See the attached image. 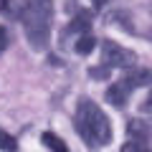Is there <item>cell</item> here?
Segmentation results:
<instances>
[{"instance_id": "obj_7", "label": "cell", "mask_w": 152, "mask_h": 152, "mask_svg": "<svg viewBox=\"0 0 152 152\" xmlns=\"http://www.w3.org/2000/svg\"><path fill=\"white\" fill-rule=\"evenodd\" d=\"M41 142H43V145L48 147L51 152H69V147H66V142L61 140L58 134H53V132H43V137H41Z\"/></svg>"}, {"instance_id": "obj_13", "label": "cell", "mask_w": 152, "mask_h": 152, "mask_svg": "<svg viewBox=\"0 0 152 152\" xmlns=\"http://www.w3.org/2000/svg\"><path fill=\"white\" fill-rule=\"evenodd\" d=\"M8 41H10V38H8V31L3 26H0V53H3V51L8 48Z\"/></svg>"}, {"instance_id": "obj_8", "label": "cell", "mask_w": 152, "mask_h": 152, "mask_svg": "<svg viewBox=\"0 0 152 152\" xmlns=\"http://www.w3.org/2000/svg\"><path fill=\"white\" fill-rule=\"evenodd\" d=\"M127 129H129V137H132V140L145 142V140H147V132H150V127H147V122H142V119H132L129 124H127Z\"/></svg>"}, {"instance_id": "obj_14", "label": "cell", "mask_w": 152, "mask_h": 152, "mask_svg": "<svg viewBox=\"0 0 152 152\" xmlns=\"http://www.w3.org/2000/svg\"><path fill=\"white\" fill-rule=\"evenodd\" d=\"M91 3H94V5H96V8H102V5H107L109 0H91Z\"/></svg>"}, {"instance_id": "obj_3", "label": "cell", "mask_w": 152, "mask_h": 152, "mask_svg": "<svg viewBox=\"0 0 152 152\" xmlns=\"http://www.w3.org/2000/svg\"><path fill=\"white\" fill-rule=\"evenodd\" d=\"M102 58L104 66H109V69H132L134 66V53L122 48L114 41H102Z\"/></svg>"}, {"instance_id": "obj_1", "label": "cell", "mask_w": 152, "mask_h": 152, "mask_svg": "<svg viewBox=\"0 0 152 152\" xmlns=\"http://www.w3.org/2000/svg\"><path fill=\"white\" fill-rule=\"evenodd\" d=\"M76 129H79L81 140L91 147L112 142V122L91 99H81L76 107Z\"/></svg>"}, {"instance_id": "obj_2", "label": "cell", "mask_w": 152, "mask_h": 152, "mask_svg": "<svg viewBox=\"0 0 152 152\" xmlns=\"http://www.w3.org/2000/svg\"><path fill=\"white\" fill-rule=\"evenodd\" d=\"M51 18H53V0H26L23 26L33 48H43L48 43Z\"/></svg>"}, {"instance_id": "obj_4", "label": "cell", "mask_w": 152, "mask_h": 152, "mask_svg": "<svg viewBox=\"0 0 152 152\" xmlns=\"http://www.w3.org/2000/svg\"><path fill=\"white\" fill-rule=\"evenodd\" d=\"M124 84L127 89H134V86H145V84H150V71L147 69H129L124 76Z\"/></svg>"}, {"instance_id": "obj_11", "label": "cell", "mask_w": 152, "mask_h": 152, "mask_svg": "<svg viewBox=\"0 0 152 152\" xmlns=\"http://www.w3.org/2000/svg\"><path fill=\"white\" fill-rule=\"evenodd\" d=\"M119 152H145V142H140V140H129V142H124V145H122Z\"/></svg>"}, {"instance_id": "obj_5", "label": "cell", "mask_w": 152, "mask_h": 152, "mask_svg": "<svg viewBox=\"0 0 152 152\" xmlns=\"http://www.w3.org/2000/svg\"><path fill=\"white\" fill-rule=\"evenodd\" d=\"M127 96H129V89L124 86V84H112V86L107 89V102L114 104V107H122V104L127 102Z\"/></svg>"}, {"instance_id": "obj_9", "label": "cell", "mask_w": 152, "mask_h": 152, "mask_svg": "<svg viewBox=\"0 0 152 152\" xmlns=\"http://www.w3.org/2000/svg\"><path fill=\"white\" fill-rule=\"evenodd\" d=\"M94 46H96V41H94V36L91 33H84V36H79L76 38V53H81V56H86V53H91L94 51Z\"/></svg>"}, {"instance_id": "obj_12", "label": "cell", "mask_w": 152, "mask_h": 152, "mask_svg": "<svg viewBox=\"0 0 152 152\" xmlns=\"http://www.w3.org/2000/svg\"><path fill=\"white\" fill-rule=\"evenodd\" d=\"M89 76H91V79H109V76H112V69H109V66H96V69L89 71Z\"/></svg>"}, {"instance_id": "obj_6", "label": "cell", "mask_w": 152, "mask_h": 152, "mask_svg": "<svg viewBox=\"0 0 152 152\" xmlns=\"http://www.w3.org/2000/svg\"><path fill=\"white\" fill-rule=\"evenodd\" d=\"M69 31L79 33V36H84V33H89V31H91V15H89V13H79V15H76L74 20H71Z\"/></svg>"}, {"instance_id": "obj_10", "label": "cell", "mask_w": 152, "mask_h": 152, "mask_svg": "<svg viewBox=\"0 0 152 152\" xmlns=\"http://www.w3.org/2000/svg\"><path fill=\"white\" fill-rule=\"evenodd\" d=\"M0 150H3V152H18L15 137H13L10 132H5L3 127H0Z\"/></svg>"}]
</instances>
